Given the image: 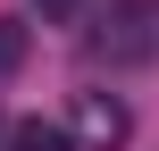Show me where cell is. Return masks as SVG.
Returning <instances> with one entry per match:
<instances>
[{
  "instance_id": "cell-2",
  "label": "cell",
  "mask_w": 159,
  "mask_h": 151,
  "mask_svg": "<svg viewBox=\"0 0 159 151\" xmlns=\"http://www.w3.org/2000/svg\"><path fill=\"white\" fill-rule=\"evenodd\" d=\"M126 134H134V118L117 92H75V143L84 151H117Z\"/></svg>"
},
{
  "instance_id": "cell-4",
  "label": "cell",
  "mask_w": 159,
  "mask_h": 151,
  "mask_svg": "<svg viewBox=\"0 0 159 151\" xmlns=\"http://www.w3.org/2000/svg\"><path fill=\"white\" fill-rule=\"evenodd\" d=\"M8 67H25V25H17V17H0V76H8Z\"/></svg>"
},
{
  "instance_id": "cell-1",
  "label": "cell",
  "mask_w": 159,
  "mask_h": 151,
  "mask_svg": "<svg viewBox=\"0 0 159 151\" xmlns=\"http://www.w3.org/2000/svg\"><path fill=\"white\" fill-rule=\"evenodd\" d=\"M151 25H159V0H109V8H101V25H92V59L134 67V59L159 42Z\"/></svg>"
},
{
  "instance_id": "cell-3",
  "label": "cell",
  "mask_w": 159,
  "mask_h": 151,
  "mask_svg": "<svg viewBox=\"0 0 159 151\" xmlns=\"http://www.w3.org/2000/svg\"><path fill=\"white\" fill-rule=\"evenodd\" d=\"M8 151H75V143H67V126H50V118H25V126H8Z\"/></svg>"
},
{
  "instance_id": "cell-5",
  "label": "cell",
  "mask_w": 159,
  "mask_h": 151,
  "mask_svg": "<svg viewBox=\"0 0 159 151\" xmlns=\"http://www.w3.org/2000/svg\"><path fill=\"white\" fill-rule=\"evenodd\" d=\"M42 8H50V17H67V8H75V0H42Z\"/></svg>"
}]
</instances>
